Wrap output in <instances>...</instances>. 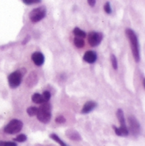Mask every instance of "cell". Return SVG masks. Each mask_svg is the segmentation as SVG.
<instances>
[{
  "instance_id": "cell-1",
  "label": "cell",
  "mask_w": 145,
  "mask_h": 146,
  "mask_svg": "<svg viewBox=\"0 0 145 146\" xmlns=\"http://www.w3.org/2000/svg\"><path fill=\"white\" fill-rule=\"evenodd\" d=\"M126 36H127V38L129 40L131 49H132L133 57L135 59V61L139 62V60H140V52H139V45H138V36L136 35V33H134V31H132V29H126Z\"/></svg>"
},
{
  "instance_id": "cell-2",
  "label": "cell",
  "mask_w": 145,
  "mask_h": 146,
  "mask_svg": "<svg viewBox=\"0 0 145 146\" xmlns=\"http://www.w3.org/2000/svg\"><path fill=\"white\" fill-rule=\"evenodd\" d=\"M36 116L42 123H48L51 120V106L48 102L41 104V106L37 108Z\"/></svg>"
},
{
  "instance_id": "cell-3",
  "label": "cell",
  "mask_w": 145,
  "mask_h": 146,
  "mask_svg": "<svg viewBox=\"0 0 145 146\" xmlns=\"http://www.w3.org/2000/svg\"><path fill=\"white\" fill-rule=\"evenodd\" d=\"M116 115H117L118 120L120 121L121 127L118 128V127L114 126V129H115V133L118 136H127L128 135V129H127L126 123H125V116H124L123 111L121 109H119L116 112Z\"/></svg>"
},
{
  "instance_id": "cell-4",
  "label": "cell",
  "mask_w": 145,
  "mask_h": 146,
  "mask_svg": "<svg viewBox=\"0 0 145 146\" xmlns=\"http://www.w3.org/2000/svg\"><path fill=\"white\" fill-rule=\"evenodd\" d=\"M22 127H23V123L21 121L14 119L6 125V127H4V132L9 134H15L19 133L22 129Z\"/></svg>"
},
{
  "instance_id": "cell-5",
  "label": "cell",
  "mask_w": 145,
  "mask_h": 146,
  "mask_svg": "<svg viewBox=\"0 0 145 146\" xmlns=\"http://www.w3.org/2000/svg\"><path fill=\"white\" fill-rule=\"evenodd\" d=\"M46 15V9L45 7H38L32 10V12L29 14V18L32 22L36 23L42 20Z\"/></svg>"
},
{
  "instance_id": "cell-6",
  "label": "cell",
  "mask_w": 145,
  "mask_h": 146,
  "mask_svg": "<svg viewBox=\"0 0 145 146\" xmlns=\"http://www.w3.org/2000/svg\"><path fill=\"white\" fill-rule=\"evenodd\" d=\"M21 79H22V75L19 71L14 72L11 74H9L8 76V82H9V87L12 88H17L21 84Z\"/></svg>"
},
{
  "instance_id": "cell-7",
  "label": "cell",
  "mask_w": 145,
  "mask_h": 146,
  "mask_svg": "<svg viewBox=\"0 0 145 146\" xmlns=\"http://www.w3.org/2000/svg\"><path fill=\"white\" fill-rule=\"evenodd\" d=\"M87 39H88V42L92 47H96L98 46L102 39H103V35L100 33H96V32H92L88 34L87 36Z\"/></svg>"
},
{
  "instance_id": "cell-8",
  "label": "cell",
  "mask_w": 145,
  "mask_h": 146,
  "mask_svg": "<svg viewBox=\"0 0 145 146\" xmlns=\"http://www.w3.org/2000/svg\"><path fill=\"white\" fill-rule=\"evenodd\" d=\"M128 121H129L130 127H131L132 133L135 135L138 134L140 132V126H139V123L138 122V121L136 120V118L134 116H129Z\"/></svg>"
},
{
  "instance_id": "cell-9",
  "label": "cell",
  "mask_w": 145,
  "mask_h": 146,
  "mask_svg": "<svg viewBox=\"0 0 145 146\" xmlns=\"http://www.w3.org/2000/svg\"><path fill=\"white\" fill-rule=\"evenodd\" d=\"M83 60L89 64H93L97 60V54L94 51H91V50L87 51L83 56Z\"/></svg>"
},
{
  "instance_id": "cell-10",
  "label": "cell",
  "mask_w": 145,
  "mask_h": 146,
  "mask_svg": "<svg viewBox=\"0 0 145 146\" xmlns=\"http://www.w3.org/2000/svg\"><path fill=\"white\" fill-rule=\"evenodd\" d=\"M32 60L34 62V64L37 66H41L44 63V56L40 52H35L32 55Z\"/></svg>"
},
{
  "instance_id": "cell-11",
  "label": "cell",
  "mask_w": 145,
  "mask_h": 146,
  "mask_svg": "<svg viewBox=\"0 0 145 146\" xmlns=\"http://www.w3.org/2000/svg\"><path fill=\"white\" fill-rule=\"evenodd\" d=\"M96 103L94 101H88L87 102L84 106L82 107V110H81V113L82 114H87L89 113L90 111H92L96 107Z\"/></svg>"
},
{
  "instance_id": "cell-12",
  "label": "cell",
  "mask_w": 145,
  "mask_h": 146,
  "mask_svg": "<svg viewBox=\"0 0 145 146\" xmlns=\"http://www.w3.org/2000/svg\"><path fill=\"white\" fill-rule=\"evenodd\" d=\"M32 100L34 102V103H36V104H43V103H46L42 98V96L39 94H34L32 97Z\"/></svg>"
},
{
  "instance_id": "cell-13",
  "label": "cell",
  "mask_w": 145,
  "mask_h": 146,
  "mask_svg": "<svg viewBox=\"0 0 145 146\" xmlns=\"http://www.w3.org/2000/svg\"><path fill=\"white\" fill-rule=\"evenodd\" d=\"M73 33L74 35L76 36V37H81V38H84L86 36V33L84 31H82L81 29L78 28V27H75L74 30H73Z\"/></svg>"
},
{
  "instance_id": "cell-14",
  "label": "cell",
  "mask_w": 145,
  "mask_h": 146,
  "mask_svg": "<svg viewBox=\"0 0 145 146\" xmlns=\"http://www.w3.org/2000/svg\"><path fill=\"white\" fill-rule=\"evenodd\" d=\"M74 44L75 45V47L81 48H83L84 45H85V42H84V40L83 38H81V37H75L74 38Z\"/></svg>"
},
{
  "instance_id": "cell-15",
  "label": "cell",
  "mask_w": 145,
  "mask_h": 146,
  "mask_svg": "<svg viewBox=\"0 0 145 146\" xmlns=\"http://www.w3.org/2000/svg\"><path fill=\"white\" fill-rule=\"evenodd\" d=\"M50 138H51L52 139H54V141H56L58 144H60L61 146H68L64 141H62V140L60 139V137H59L58 135H56V134H54V133L51 134V135H50Z\"/></svg>"
},
{
  "instance_id": "cell-16",
  "label": "cell",
  "mask_w": 145,
  "mask_h": 146,
  "mask_svg": "<svg viewBox=\"0 0 145 146\" xmlns=\"http://www.w3.org/2000/svg\"><path fill=\"white\" fill-rule=\"evenodd\" d=\"M110 60H111V64H112V66L115 70L117 69L118 67V62H117V60H116V57L114 55V54H111L110 56Z\"/></svg>"
},
{
  "instance_id": "cell-17",
  "label": "cell",
  "mask_w": 145,
  "mask_h": 146,
  "mask_svg": "<svg viewBox=\"0 0 145 146\" xmlns=\"http://www.w3.org/2000/svg\"><path fill=\"white\" fill-rule=\"evenodd\" d=\"M27 114L30 115V116H33V115H36V112H37V108L34 107V106H32V107H29L27 109Z\"/></svg>"
},
{
  "instance_id": "cell-18",
  "label": "cell",
  "mask_w": 145,
  "mask_h": 146,
  "mask_svg": "<svg viewBox=\"0 0 145 146\" xmlns=\"http://www.w3.org/2000/svg\"><path fill=\"white\" fill-rule=\"evenodd\" d=\"M42 98H43V100H44L45 102H48V100H49L50 98H51V94H50V93H49L48 91L43 92V94H42Z\"/></svg>"
},
{
  "instance_id": "cell-19",
  "label": "cell",
  "mask_w": 145,
  "mask_h": 146,
  "mask_svg": "<svg viewBox=\"0 0 145 146\" xmlns=\"http://www.w3.org/2000/svg\"><path fill=\"white\" fill-rule=\"evenodd\" d=\"M26 136L25 134H20L19 136H17L15 139V141H17V142H25L26 140Z\"/></svg>"
},
{
  "instance_id": "cell-20",
  "label": "cell",
  "mask_w": 145,
  "mask_h": 146,
  "mask_svg": "<svg viewBox=\"0 0 145 146\" xmlns=\"http://www.w3.org/2000/svg\"><path fill=\"white\" fill-rule=\"evenodd\" d=\"M42 0H22V2L27 5H30V4H34V3H40Z\"/></svg>"
},
{
  "instance_id": "cell-21",
  "label": "cell",
  "mask_w": 145,
  "mask_h": 146,
  "mask_svg": "<svg viewBox=\"0 0 145 146\" xmlns=\"http://www.w3.org/2000/svg\"><path fill=\"white\" fill-rule=\"evenodd\" d=\"M0 146H17L15 143L13 142H4V141H1L0 142Z\"/></svg>"
},
{
  "instance_id": "cell-22",
  "label": "cell",
  "mask_w": 145,
  "mask_h": 146,
  "mask_svg": "<svg viewBox=\"0 0 145 146\" xmlns=\"http://www.w3.org/2000/svg\"><path fill=\"white\" fill-rule=\"evenodd\" d=\"M104 9H105V11L107 14H110V13H111V7H110V4H109V2H107V3L105 4Z\"/></svg>"
},
{
  "instance_id": "cell-23",
  "label": "cell",
  "mask_w": 145,
  "mask_h": 146,
  "mask_svg": "<svg viewBox=\"0 0 145 146\" xmlns=\"http://www.w3.org/2000/svg\"><path fill=\"white\" fill-rule=\"evenodd\" d=\"M55 121H56L57 123H64V122L66 121V119L64 118V116L60 115V116H58V117L55 119Z\"/></svg>"
},
{
  "instance_id": "cell-24",
  "label": "cell",
  "mask_w": 145,
  "mask_h": 146,
  "mask_svg": "<svg viewBox=\"0 0 145 146\" xmlns=\"http://www.w3.org/2000/svg\"><path fill=\"white\" fill-rule=\"evenodd\" d=\"M87 3L91 7H93L96 3V0H87Z\"/></svg>"
}]
</instances>
